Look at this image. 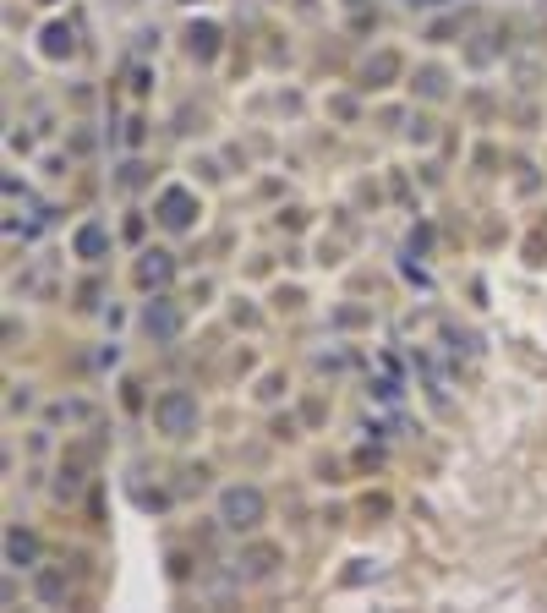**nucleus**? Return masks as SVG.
I'll list each match as a JSON object with an SVG mask.
<instances>
[{
    "instance_id": "obj_1",
    "label": "nucleus",
    "mask_w": 547,
    "mask_h": 613,
    "mask_svg": "<svg viewBox=\"0 0 547 613\" xmlns=\"http://www.w3.org/2000/svg\"><path fill=\"white\" fill-rule=\"evenodd\" d=\"M263 515H269V499L252 482H236V488L219 493V526L225 531H258Z\"/></svg>"
},
{
    "instance_id": "obj_2",
    "label": "nucleus",
    "mask_w": 547,
    "mask_h": 613,
    "mask_svg": "<svg viewBox=\"0 0 547 613\" xmlns=\"http://www.w3.org/2000/svg\"><path fill=\"white\" fill-rule=\"evenodd\" d=\"M154 427L165 438H192L197 433V395L192 389H165L154 400Z\"/></svg>"
},
{
    "instance_id": "obj_3",
    "label": "nucleus",
    "mask_w": 547,
    "mask_h": 613,
    "mask_svg": "<svg viewBox=\"0 0 547 613\" xmlns=\"http://www.w3.org/2000/svg\"><path fill=\"white\" fill-rule=\"evenodd\" d=\"M154 219L170 230V236L192 230V225H197V192H186V187H165V192H159V203H154Z\"/></svg>"
},
{
    "instance_id": "obj_4",
    "label": "nucleus",
    "mask_w": 547,
    "mask_h": 613,
    "mask_svg": "<svg viewBox=\"0 0 547 613\" xmlns=\"http://www.w3.org/2000/svg\"><path fill=\"white\" fill-rule=\"evenodd\" d=\"M137 323H143V334H148V340H154V345H170V340H181V307L176 302H165V296H154V302H148L143 307V318H137Z\"/></svg>"
},
{
    "instance_id": "obj_5",
    "label": "nucleus",
    "mask_w": 547,
    "mask_h": 613,
    "mask_svg": "<svg viewBox=\"0 0 547 613\" xmlns=\"http://www.w3.org/2000/svg\"><path fill=\"white\" fill-rule=\"evenodd\" d=\"M132 280L143 285V291H165V285L176 280V258H170V252H143L137 269H132Z\"/></svg>"
},
{
    "instance_id": "obj_6",
    "label": "nucleus",
    "mask_w": 547,
    "mask_h": 613,
    "mask_svg": "<svg viewBox=\"0 0 547 613\" xmlns=\"http://www.w3.org/2000/svg\"><path fill=\"white\" fill-rule=\"evenodd\" d=\"M33 597H39L44 608H61L66 597H72V575H66L61 564H39V575H33Z\"/></svg>"
},
{
    "instance_id": "obj_7",
    "label": "nucleus",
    "mask_w": 547,
    "mask_h": 613,
    "mask_svg": "<svg viewBox=\"0 0 547 613\" xmlns=\"http://www.w3.org/2000/svg\"><path fill=\"white\" fill-rule=\"evenodd\" d=\"M6 564L11 570H33L39 564V537L28 526H6Z\"/></svg>"
},
{
    "instance_id": "obj_8",
    "label": "nucleus",
    "mask_w": 547,
    "mask_h": 613,
    "mask_svg": "<svg viewBox=\"0 0 547 613\" xmlns=\"http://www.w3.org/2000/svg\"><path fill=\"white\" fill-rule=\"evenodd\" d=\"M72 252L83 263H99L104 252H110V230L99 225V219H88V225H77V236H72Z\"/></svg>"
},
{
    "instance_id": "obj_9",
    "label": "nucleus",
    "mask_w": 547,
    "mask_h": 613,
    "mask_svg": "<svg viewBox=\"0 0 547 613\" xmlns=\"http://www.w3.org/2000/svg\"><path fill=\"white\" fill-rule=\"evenodd\" d=\"M186 55H192L197 66H208L219 55V28L214 22H192V28H186Z\"/></svg>"
},
{
    "instance_id": "obj_10",
    "label": "nucleus",
    "mask_w": 547,
    "mask_h": 613,
    "mask_svg": "<svg viewBox=\"0 0 547 613\" xmlns=\"http://www.w3.org/2000/svg\"><path fill=\"white\" fill-rule=\"evenodd\" d=\"M394 77H400V55H394V50H378L362 66V88H389Z\"/></svg>"
},
{
    "instance_id": "obj_11",
    "label": "nucleus",
    "mask_w": 547,
    "mask_h": 613,
    "mask_svg": "<svg viewBox=\"0 0 547 613\" xmlns=\"http://www.w3.org/2000/svg\"><path fill=\"white\" fill-rule=\"evenodd\" d=\"M274 564H279V553H274V548H247L236 570L247 575V581H263V575H274Z\"/></svg>"
},
{
    "instance_id": "obj_12",
    "label": "nucleus",
    "mask_w": 547,
    "mask_h": 613,
    "mask_svg": "<svg viewBox=\"0 0 547 613\" xmlns=\"http://www.w3.org/2000/svg\"><path fill=\"white\" fill-rule=\"evenodd\" d=\"M72 50H77V33L66 28V22H50V28H44V55H50V61H66Z\"/></svg>"
},
{
    "instance_id": "obj_13",
    "label": "nucleus",
    "mask_w": 547,
    "mask_h": 613,
    "mask_svg": "<svg viewBox=\"0 0 547 613\" xmlns=\"http://www.w3.org/2000/svg\"><path fill=\"white\" fill-rule=\"evenodd\" d=\"M411 88H416V94H422V99H433V104H438V99L449 94V77H444V66H416V83H411Z\"/></svg>"
},
{
    "instance_id": "obj_14",
    "label": "nucleus",
    "mask_w": 547,
    "mask_h": 613,
    "mask_svg": "<svg viewBox=\"0 0 547 613\" xmlns=\"http://www.w3.org/2000/svg\"><path fill=\"white\" fill-rule=\"evenodd\" d=\"M44 6H50V0H44Z\"/></svg>"
}]
</instances>
